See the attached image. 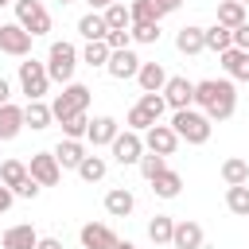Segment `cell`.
Returning <instances> with one entry per match:
<instances>
[{
    "instance_id": "obj_1",
    "label": "cell",
    "mask_w": 249,
    "mask_h": 249,
    "mask_svg": "<svg viewBox=\"0 0 249 249\" xmlns=\"http://www.w3.org/2000/svg\"><path fill=\"white\" fill-rule=\"evenodd\" d=\"M195 105L210 121H230L233 109H237L233 78H202V82H195Z\"/></svg>"
},
{
    "instance_id": "obj_2",
    "label": "cell",
    "mask_w": 249,
    "mask_h": 249,
    "mask_svg": "<svg viewBox=\"0 0 249 249\" xmlns=\"http://www.w3.org/2000/svg\"><path fill=\"white\" fill-rule=\"evenodd\" d=\"M171 128H175V136L187 140V144H206L210 132H214V121H210L202 109L187 105V109H171Z\"/></svg>"
},
{
    "instance_id": "obj_3",
    "label": "cell",
    "mask_w": 249,
    "mask_h": 249,
    "mask_svg": "<svg viewBox=\"0 0 249 249\" xmlns=\"http://www.w3.org/2000/svg\"><path fill=\"white\" fill-rule=\"evenodd\" d=\"M78 47L74 43H66V39H54L51 43V51H47V78L51 82H74V70H78Z\"/></svg>"
},
{
    "instance_id": "obj_4",
    "label": "cell",
    "mask_w": 249,
    "mask_h": 249,
    "mask_svg": "<svg viewBox=\"0 0 249 249\" xmlns=\"http://www.w3.org/2000/svg\"><path fill=\"white\" fill-rule=\"evenodd\" d=\"M19 93L27 101H43L47 89H51V78H47V62H35V58H23L19 62Z\"/></svg>"
},
{
    "instance_id": "obj_5",
    "label": "cell",
    "mask_w": 249,
    "mask_h": 249,
    "mask_svg": "<svg viewBox=\"0 0 249 249\" xmlns=\"http://www.w3.org/2000/svg\"><path fill=\"white\" fill-rule=\"evenodd\" d=\"M89 97H93L89 86H82V82H66L62 93H54V101H51L54 121H62V117H70V113H86V109H89Z\"/></svg>"
},
{
    "instance_id": "obj_6",
    "label": "cell",
    "mask_w": 249,
    "mask_h": 249,
    "mask_svg": "<svg viewBox=\"0 0 249 249\" xmlns=\"http://www.w3.org/2000/svg\"><path fill=\"white\" fill-rule=\"evenodd\" d=\"M16 4V23L31 35H47L51 31V12L43 8V0H12Z\"/></svg>"
},
{
    "instance_id": "obj_7",
    "label": "cell",
    "mask_w": 249,
    "mask_h": 249,
    "mask_svg": "<svg viewBox=\"0 0 249 249\" xmlns=\"http://www.w3.org/2000/svg\"><path fill=\"white\" fill-rule=\"evenodd\" d=\"M140 136H144V148L156 152V156H175V148L183 144V140L175 136V128H171V124H160V121H156L152 128H144Z\"/></svg>"
},
{
    "instance_id": "obj_8",
    "label": "cell",
    "mask_w": 249,
    "mask_h": 249,
    "mask_svg": "<svg viewBox=\"0 0 249 249\" xmlns=\"http://www.w3.org/2000/svg\"><path fill=\"white\" fill-rule=\"evenodd\" d=\"M113 160L121 163V167H128V163H136L140 156H144V136L140 132H132V128H124V132H117L113 136Z\"/></svg>"
},
{
    "instance_id": "obj_9",
    "label": "cell",
    "mask_w": 249,
    "mask_h": 249,
    "mask_svg": "<svg viewBox=\"0 0 249 249\" xmlns=\"http://www.w3.org/2000/svg\"><path fill=\"white\" fill-rule=\"evenodd\" d=\"M31 31H23L19 23H0V51L12 58H27L31 54Z\"/></svg>"
},
{
    "instance_id": "obj_10",
    "label": "cell",
    "mask_w": 249,
    "mask_h": 249,
    "mask_svg": "<svg viewBox=\"0 0 249 249\" xmlns=\"http://www.w3.org/2000/svg\"><path fill=\"white\" fill-rule=\"evenodd\" d=\"M27 175H31L39 187H54V183L62 179V167H58L54 152H35L31 163H27Z\"/></svg>"
},
{
    "instance_id": "obj_11",
    "label": "cell",
    "mask_w": 249,
    "mask_h": 249,
    "mask_svg": "<svg viewBox=\"0 0 249 249\" xmlns=\"http://www.w3.org/2000/svg\"><path fill=\"white\" fill-rule=\"evenodd\" d=\"M140 62H144V58H136V51H132V47H121V51H109L105 74H109V78H117V82H124V78H136Z\"/></svg>"
},
{
    "instance_id": "obj_12",
    "label": "cell",
    "mask_w": 249,
    "mask_h": 249,
    "mask_svg": "<svg viewBox=\"0 0 249 249\" xmlns=\"http://www.w3.org/2000/svg\"><path fill=\"white\" fill-rule=\"evenodd\" d=\"M163 101H167V109H187V105H195V82H187V78H167L163 82Z\"/></svg>"
},
{
    "instance_id": "obj_13",
    "label": "cell",
    "mask_w": 249,
    "mask_h": 249,
    "mask_svg": "<svg viewBox=\"0 0 249 249\" xmlns=\"http://www.w3.org/2000/svg\"><path fill=\"white\" fill-rule=\"evenodd\" d=\"M78 237H82V249H117V241H121L105 222H86Z\"/></svg>"
},
{
    "instance_id": "obj_14",
    "label": "cell",
    "mask_w": 249,
    "mask_h": 249,
    "mask_svg": "<svg viewBox=\"0 0 249 249\" xmlns=\"http://www.w3.org/2000/svg\"><path fill=\"white\" fill-rule=\"evenodd\" d=\"M117 132H121L117 117H93V121H89V128H86V140H89L93 148H109Z\"/></svg>"
},
{
    "instance_id": "obj_15",
    "label": "cell",
    "mask_w": 249,
    "mask_h": 249,
    "mask_svg": "<svg viewBox=\"0 0 249 249\" xmlns=\"http://www.w3.org/2000/svg\"><path fill=\"white\" fill-rule=\"evenodd\" d=\"M218 58H222V70H226V78H233V82H249V51H241V47H230V51H222Z\"/></svg>"
},
{
    "instance_id": "obj_16",
    "label": "cell",
    "mask_w": 249,
    "mask_h": 249,
    "mask_svg": "<svg viewBox=\"0 0 249 249\" xmlns=\"http://www.w3.org/2000/svg\"><path fill=\"white\" fill-rule=\"evenodd\" d=\"M198 245H202V226L191 222V218L175 222V230H171V249H198Z\"/></svg>"
},
{
    "instance_id": "obj_17",
    "label": "cell",
    "mask_w": 249,
    "mask_h": 249,
    "mask_svg": "<svg viewBox=\"0 0 249 249\" xmlns=\"http://www.w3.org/2000/svg\"><path fill=\"white\" fill-rule=\"evenodd\" d=\"M54 160H58V167H62V171H66V167H74V171H78V163L86 160V144H82V140L62 136V140L54 144Z\"/></svg>"
},
{
    "instance_id": "obj_18",
    "label": "cell",
    "mask_w": 249,
    "mask_h": 249,
    "mask_svg": "<svg viewBox=\"0 0 249 249\" xmlns=\"http://www.w3.org/2000/svg\"><path fill=\"white\" fill-rule=\"evenodd\" d=\"M35 241H39V233L31 230V222L8 226V230H4V237H0V245H4V249H35Z\"/></svg>"
},
{
    "instance_id": "obj_19",
    "label": "cell",
    "mask_w": 249,
    "mask_h": 249,
    "mask_svg": "<svg viewBox=\"0 0 249 249\" xmlns=\"http://www.w3.org/2000/svg\"><path fill=\"white\" fill-rule=\"evenodd\" d=\"M152 183V195L156 198H179V191H183V175L179 171H171V167H163L156 179H148Z\"/></svg>"
},
{
    "instance_id": "obj_20",
    "label": "cell",
    "mask_w": 249,
    "mask_h": 249,
    "mask_svg": "<svg viewBox=\"0 0 249 249\" xmlns=\"http://www.w3.org/2000/svg\"><path fill=\"white\" fill-rule=\"evenodd\" d=\"M132 206H136V198H132L128 187H113V191L105 195V214H109V218H128Z\"/></svg>"
},
{
    "instance_id": "obj_21",
    "label": "cell",
    "mask_w": 249,
    "mask_h": 249,
    "mask_svg": "<svg viewBox=\"0 0 249 249\" xmlns=\"http://www.w3.org/2000/svg\"><path fill=\"white\" fill-rule=\"evenodd\" d=\"M27 124H23V109L19 105H0V140H16L19 132H23Z\"/></svg>"
},
{
    "instance_id": "obj_22",
    "label": "cell",
    "mask_w": 249,
    "mask_h": 249,
    "mask_svg": "<svg viewBox=\"0 0 249 249\" xmlns=\"http://www.w3.org/2000/svg\"><path fill=\"white\" fill-rule=\"evenodd\" d=\"M136 82H140V89H144V93H160V89H163V82H167V70H163L160 62H140Z\"/></svg>"
},
{
    "instance_id": "obj_23",
    "label": "cell",
    "mask_w": 249,
    "mask_h": 249,
    "mask_svg": "<svg viewBox=\"0 0 249 249\" xmlns=\"http://www.w3.org/2000/svg\"><path fill=\"white\" fill-rule=\"evenodd\" d=\"M51 121H54V113H51L47 101H27V105H23V124H27V128L43 132V128H51Z\"/></svg>"
},
{
    "instance_id": "obj_24",
    "label": "cell",
    "mask_w": 249,
    "mask_h": 249,
    "mask_svg": "<svg viewBox=\"0 0 249 249\" xmlns=\"http://www.w3.org/2000/svg\"><path fill=\"white\" fill-rule=\"evenodd\" d=\"M175 47H179V54H198V51H206L202 27H195V23L179 27V35H175Z\"/></svg>"
},
{
    "instance_id": "obj_25",
    "label": "cell",
    "mask_w": 249,
    "mask_h": 249,
    "mask_svg": "<svg viewBox=\"0 0 249 249\" xmlns=\"http://www.w3.org/2000/svg\"><path fill=\"white\" fill-rule=\"evenodd\" d=\"M105 31H109V27H105V16H101V12H86V16L78 19V35H82L86 43L105 39Z\"/></svg>"
},
{
    "instance_id": "obj_26",
    "label": "cell",
    "mask_w": 249,
    "mask_h": 249,
    "mask_svg": "<svg viewBox=\"0 0 249 249\" xmlns=\"http://www.w3.org/2000/svg\"><path fill=\"white\" fill-rule=\"evenodd\" d=\"M202 39H206V51H230L233 47V27H222V23H214V27H202Z\"/></svg>"
},
{
    "instance_id": "obj_27",
    "label": "cell",
    "mask_w": 249,
    "mask_h": 249,
    "mask_svg": "<svg viewBox=\"0 0 249 249\" xmlns=\"http://www.w3.org/2000/svg\"><path fill=\"white\" fill-rule=\"evenodd\" d=\"M222 179H226V187L249 183V160H241V156H230V160H222Z\"/></svg>"
},
{
    "instance_id": "obj_28",
    "label": "cell",
    "mask_w": 249,
    "mask_h": 249,
    "mask_svg": "<svg viewBox=\"0 0 249 249\" xmlns=\"http://www.w3.org/2000/svg\"><path fill=\"white\" fill-rule=\"evenodd\" d=\"M101 16H105V27H109V31H128V27H132V16H128V4H124V0L109 4Z\"/></svg>"
},
{
    "instance_id": "obj_29",
    "label": "cell",
    "mask_w": 249,
    "mask_h": 249,
    "mask_svg": "<svg viewBox=\"0 0 249 249\" xmlns=\"http://www.w3.org/2000/svg\"><path fill=\"white\" fill-rule=\"evenodd\" d=\"M105 171H109V160H105V156H89V152H86V160L78 163V175H82L86 183H101Z\"/></svg>"
},
{
    "instance_id": "obj_30",
    "label": "cell",
    "mask_w": 249,
    "mask_h": 249,
    "mask_svg": "<svg viewBox=\"0 0 249 249\" xmlns=\"http://www.w3.org/2000/svg\"><path fill=\"white\" fill-rule=\"evenodd\" d=\"M226 206H230V214H237V218H249V183L226 187Z\"/></svg>"
},
{
    "instance_id": "obj_31",
    "label": "cell",
    "mask_w": 249,
    "mask_h": 249,
    "mask_svg": "<svg viewBox=\"0 0 249 249\" xmlns=\"http://www.w3.org/2000/svg\"><path fill=\"white\" fill-rule=\"evenodd\" d=\"M218 23H222V27L245 23V4H241V0H222V4H218Z\"/></svg>"
},
{
    "instance_id": "obj_32",
    "label": "cell",
    "mask_w": 249,
    "mask_h": 249,
    "mask_svg": "<svg viewBox=\"0 0 249 249\" xmlns=\"http://www.w3.org/2000/svg\"><path fill=\"white\" fill-rule=\"evenodd\" d=\"M86 66H93V70H105V62H109V47H105V39H93V43H86V51L78 54Z\"/></svg>"
},
{
    "instance_id": "obj_33",
    "label": "cell",
    "mask_w": 249,
    "mask_h": 249,
    "mask_svg": "<svg viewBox=\"0 0 249 249\" xmlns=\"http://www.w3.org/2000/svg\"><path fill=\"white\" fill-rule=\"evenodd\" d=\"M23 179H27V163H23V160H4V163H0V183H4V187L16 191Z\"/></svg>"
},
{
    "instance_id": "obj_34",
    "label": "cell",
    "mask_w": 249,
    "mask_h": 249,
    "mask_svg": "<svg viewBox=\"0 0 249 249\" xmlns=\"http://www.w3.org/2000/svg\"><path fill=\"white\" fill-rule=\"evenodd\" d=\"M171 230H175V218H167V214H156L148 222V237L156 245H171Z\"/></svg>"
},
{
    "instance_id": "obj_35",
    "label": "cell",
    "mask_w": 249,
    "mask_h": 249,
    "mask_svg": "<svg viewBox=\"0 0 249 249\" xmlns=\"http://www.w3.org/2000/svg\"><path fill=\"white\" fill-rule=\"evenodd\" d=\"M58 124H62V136H70V140H86L89 117H86V113H70V117H62Z\"/></svg>"
},
{
    "instance_id": "obj_36",
    "label": "cell",
    "mask_w": 249,
    "mask_h": 249,
    "mask_svg": "<svg viewBox=\"0 0 249 249\" xmlns=\"http://www.w3.org/2000/svg\"><path fill=\"white\" fill-rule=\"evenodd\" d=\"M136 167H140V175H144V179H156V175L167 167V156H156V152H148V148H144V156L136 160Z\"/></svg>"
},
{
    "instance_id": "obj_37",
    "label": "cell",
    "mask_w": 249,
    "mask_h": 249,
    "mask_svg": "<svg viewBox=\"0 0 249 249\" xmlns=\"http://www.w3.org/2000/svg\"><path fill=\"white\" fill-rule=\"evenodd\" d=\"M128 35H132V43H140V47L160 43V23H132V27H128Z\"/></svg>"
},
{
    "instance_id": "obj_38",
    "label": "cell",
    "mask_w": 249,
    "mask_h": 249,
    "mask_svg": "<svg viewBox=\"0 0 249 249\" xmlns=\"http://www.w3.org/2000/svg\"><path fill=\"white\" fill-rule=\"evenodd\" d=\"M136 105H140L148 117H156V121L167 113V101H163V93H140V101H136Z\"/></svg>"
},
{
    "instance_id": "obj_39",
    "label": "cell",
    "mask_w": 249,
    "mask_h": 249,
    "mask_svg": "<svg viewBox=\"0 0 249 249\" xmlns=\"http://www.w3.org/2000/svg\"><path fill=\"white\" fill-rule=\"evenodd\" d=\"M128 16H132V23H160V16H156V8L148 0H132L128 4Z\"/></svg>"
},
{
    "instance_id": "obj_40",
    "label": "cell",
    "mask_w": 249,
    "mask_h": 249,
    "mask_svg": "<svg viewBox=\"0 0 249 249\" xmlns=\"http://www.w3.org/2000/svg\"><path fill=\"white\" fill-rule=\"evenodd\" d=\"M124 124H128L132 132H144V128H152V124H156V117H148L140 105H132V109H128V117H124Z\"/></svg>"
},
{
    "instance_id": "obj_41",
    "label": "cell",
    "mask_w": 249,
    "mask_h": 249,
    "mask_svg": "<svg viewBox=\"0 0 249 249\" xmlns=\"http://www.w3.org/2000/svg\"><path fill=\"white\" fill-rule=\"evenodd\" d=\"M128 43H132L128 31H105V47H109V51H121V47H128Z\"/></svg>"
},
{
    "instance_id": "obj_42",
    "label": "cell",
    "mask_w": 249,
    "mask_h": 249,
    "mask_svg": "<svg viewBox=\"0 0 249 249\" xmlns=\"http://www.w3.org/2000/svg\"><path fill=\"white\" fill-rule=\"evenodd\" d=\"M39 191H43V187H39V183H35V179H31V175H27V179H23V183H19V187H16V191H12V195H16V198H35V195H39Z\"/></svg>"
},
{
    "instance_id": "obj_43",
    "label": "cell",
    "mask_w": 249,
    "mask_h": 249,
    "mask_svg": "<svg viewBox=\"0 0 249 249\" xmlns=\"http://www.w3.org/2000/svg\"><path fill=\"white\" fill-rule=\"evenodd\" d=\"M148 4H152V8H156V16L163 19V16H171V12H179V4H183V0H148Z\"/></svg>"
},
{
    "instance_id": "obj_44",
    "label": "cell",
    "mask_w": 249,
    "mask_h": 249,
    "mask_svg": "<svg viewBox=\"0 0 249 249\" xmlns=\"http://www.w3.org/2000/svg\"><path fill=\"white\" fill-rule=\"evenodd\" d=\"M233 47H241V51H249V19L233 27Z\"/></svg>"
},
{
    "instance_id": "obj_45",
    "label": "cell",
    "mask_w": 249,
    "mask_h": 249,
    "mask_svg": "<svg viewBox=\"0 0 249 249\" xmlns=\"http://www.w3.org/2000/svg\"><path fill=\"white\" fill-rule=\"evenodd\" d=\"M12 202H16L12 187H4V183H0V214H8V210H12Z\"/></svg>"
},
{
    "instance_id": "obj_46",
    "label": "cell",
    "mask_w": 249,
    "mask_h": 249,
    "mask_svg": "<svg viewBox=\"0 0 249 249\" xmlns=\"http://www.w3.org/2000/svg\"><path fill=\"white\" fill-rule=\"evenodd\" d=\"M35 249H62V241H58V237H39Z\"/></svg>"
},
{
    "instance_id": "obj_47",
    "label": "cell",
    "mask_w": 249,
    "mask_h": 249,
    "mask_svg": "<svg viewBox=\"0 0 249 249\" xmlns=\"http://www.w3.org/2000/svg\"><path fill=\"white\" fill-rule=\"evenodd\" d=\"M8 101H12V82L0 78V105H8Z\"/></svg>"
},
{
    "instance_id": "obj_48",
    "label": "cell",
    "mask_w": 249,
    "mask_h": 249,
    "mask_svg": "<svg viewBox=\"0 0 249 249\" xmlns=\"http://www.w3.org/2000/svg\"><path fill=\"white\" fill-rule=\"evenodd\" d=\"M86 4H89V12H105V8L117 4V0H86Z\"/></svg>"
},
{
    "instance_id": "obj_49",
    "label": "cell",
    "mask_w": 249,
    "mask_h": 249,
    "mask_svg": "<svg viewBox=\"0 0 249 249\" xmlns=\"http://www.w3.org/2000/svg\"><path fill=\"white\" fill-rule=\"evenodd\" d=\"M117 249H136V245L132 241H117Z\"/></svg>"
},
{
    "instance_id": "obj_50",
    "label": "cell",
    "mask_w": 249,
    "mask_h": 249,
    "mask_svg": "<svg viewBox=\"0 0 249 249\" xmlns=\"http://www.w3.org/2000/svg\"><path fill=\"white\" fill-rule=\"evenodd\" d=\"M58 4H74V0H58Z\"/></svg>"
},
{
    "instance_id": "obj_51",
    "label": "cell",
    "mask_w": 249,
    "mask_h": 249,
    "mask_svg": "<svg viewBox=\"0 0 249 249\" xmlns=\"http://www.w3.org/2000/svg\"><path fill=\"white\" fill-rule=\"evenodd\" d=\"M4 4H12V0H0V8H4Z\"/></svg>"
},
{
    "instance_id": "obj_52",
    "label": "cell",
    "mask_w": 249,
    "mask_h": 249,
    "mask_svg": "<svg viewBox=\"0 0 249 249\" xmlns=\"http://www.w3.org/2000/svg\"><path fill=\"white\" fill-rule=\"evenodd\" d=\"M241 4H249V0H241Z\"/></svg>"
}]
</instances>
